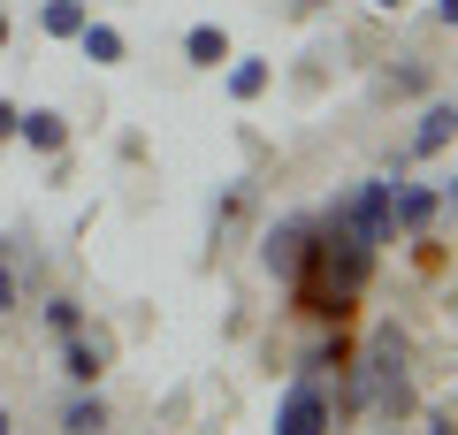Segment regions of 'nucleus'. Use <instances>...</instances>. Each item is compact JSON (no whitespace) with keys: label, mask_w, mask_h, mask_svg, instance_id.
<instances>
[{"label":"nucleus","mask_w":458,"mask_h":435,"mask_svg":"<svg viewBox=\"0 0 458 435\" xmlns=\"http://www.w3.org/2000/svg\"><path fill=\"white\" fill-rule=\"evenodd\" d=\"M267 77H276V69H267L260 54H245V62L229 54V99H260V92H267Z\"/></svg>","instance_id":"nucleus-12"},{"label":"nucleus","mask_w":458,"mask_h":435,"mask_svg":"<svg viewBox=\"0 0 458 435\" xmlns=\"http://www.w3.org/2000/svg\"><path fill=\"white\" fill-rule=\"evenodd\" d=\"M77 47H84V62H92V69H114V62H123V54H131V47H123V31H114V23H92V16H84Z\"/></svg>","instance_id":"nucleus-11"},{"label":"nucleus","mask_w":458,"mask_h":435,"mask_svg":"<svg viewBox=\"0 0 458 435\" xmlns=\"http://www.w3.org/2000/svg\"><path fill=\"white\" fill-rule=\"evenodd\" d=\"M390 84H397V92H420V84H428V69L405 54V69H390Z\"/></svg>","instance_id":"nucleus-16"},{"label":"nucleus","mask_w":458,"mask_h":435,"mask_svg":"<svg viewBox=\"0 0 458 435\" xmlns=\"http://www.w3.org/2000/svg\"><path fill=\"white\" fill-rule=\"evenodd\" d=\"M367 275H375V244L344 237V229L328 222V229L306 237V252H298V268H291V306L313 313V321H344V313L360 306Z\"/></svg>","instance_id":"nucleus-1"},{"label":"nucleus","mask_w":458,"mask_h":435,"mask_svg":"<svg viewBox=\"0 0 458 435\" xmlns=\"http://www.w3.org/2000/svg\"><path fill=\"white\" fill-rule=\"evenodd\" d=\"M451 145H458V99H428L420 123H412V138H405V153H397V168L428 161V153H451Z\"/></svg>","instance_id":"nucleus-5"},{"label":"nucleus","mask_w":458,"mask_h":435,"mask_svg":"<svg viewBox=\"0 0 458 435\" xmlns=\"http://www.w3.org/2000/svg\"><path fill=\"white\" fill-rule=\"evenodd\" d=\"M62 428H69V435H107V405H99L92 389H77L69 413H62Z\"/></svg>","instance_id":"nucleus-14"},{"label":"nucleus","mask_w":458,"mask_h":435,"mask_svg":"<svg viewBox=\"0 0 458 435\" xmlns=\"http://www.w3.org/2000/svg\"><path fill=\"white\" fill-rule=\"evenodd\" d=\"M183 62L191 69H222L229 62V31L222 23H191V31H183Z\"/></svg>","instance_id":"nucleus-10"},{"label":"nucleus","mask_w":458,"mask_h":435,"mask_svg":"<svg viewBox=\"0 0 458 435\" xmlns=\"http://www.w3.org/2000/svg\"><path fill=\"white\" fill-rule=\"evenodd\" d=\"M328 420H336V405H328L321 374H298V382L283 389V413H276V435H328Z\"/></svg>","instance_id":"nucleus-4"},{"label":"nucleus","mask_w":458,"mask_h":435,"mask_svg":"<svg viewBox=\"0 0 458 435\" xmlns=\"http://www.w3.org/2000/svg\"><path fill=\"white\" fill-rule=\"evenodd\" d=\"M298 8H321V0H298Z\"/></svg>","instance_id":"nucleus-24"},{"label":"nucleus","mask_w":458,"mask_h":435,"mask_svg":"<svg viewBox=\"0 0 458 435\" xmlns=\"http://www.w3.org/2000/svg\"><path fill=\"white\" fill-rule=\"evenodd\" d=\"M360 405L367 413H382V420H397L412 405V389H405V352H397V337H382L375 352L360 359Z\"/></svg>","instance_id":"nucleus-2"},{"label":"nucleus","mask_w":458,"mask_h":435,"mask_svg":"<svg viewBox=\"0 0 458 435\" xmlns=\"http://www.w3.org/2000/svg\"><path fill=\"white\" fill-rule=\"evenodd\" d=\"M306 237H313V222H276L267 229V268L291 283V268H298V252H306Z\"/></svg>","instance_id":"nucleus-9"},{"label":"nucleus","mask_w":458,"mask_h":435,"mask_svg":"<svg viewBox=\"0 0 458 435\" xmlns=\"http://www.w3.org/2000/svg\"><path fill=\"white\" fill-rule=\"evenodd\" d=\"M0 435H16V420H8V413H0Z\"/></svg>","instance_id":"nucleus-22"},{"label":"nucleus","mask_w":458,"mask_h":435,"mask_svg":"<svg viewBox=\"0 0 458 435\" xmlns=\"http://www.w3.org/2000/svg\"><path fill=\"white\" fill-rule=\"evenodd\" d=\"M436 23H451V31H458V0H436Z\"/></svg>","instance_id":"nucleus-19"},{"label":"nucleus","mask_w":458,"mask_h":435,"mask_svg":"<svg viewBox=\"0 0 458 435\" xmlns=\"http://www.w3.org/2000/svg\"><path fill=\"white\" fill-rule=\"evenodd\" d=\"M16 138L31 145V153H62L69 145V115L62 107H16Z\"/></svg>","instance_id":"nucleus-8"},{"label":"nucleus","mask_w":458,"mask_h":435,"mask_svg":"<svg viewBox=\"0 0 458 435\" xmlns=\"http://www.w3.org/2000/svg\"><path fill=\"white\" fill-rule=\"evenodd\" d=\"M0 47H8V16H0Z\"/></svg>","instance_id":"nucleus-23"},{"label":"nucleus","mask_w":458,"mask_h":435,"mask_svg":"<svg viewBox=\"0 0 458 435\" xmlns=\"http://www.w3.org/2000/svg\"><path fill=\"white\" fill-rule=\"evenodd\" d=\"M16 298H23V283H16L8 268H0V313H16Z\"/></svg>","instance_id":"nucleus-17"},{"label":"nucleus","mask_w":458,"mask_h":435,"mask_svg":"<svg viewBox=\"0 0 458 435\" xmlns=\"http://www.w3.org/2000/svg\"><path fill=\"white\" fill-rule=\"evenodd\" d=\"M375 8H382V16H397V8H405V0H375Z\"/></svg>","instance_id":"nucleus-20"},{"label":"nucleus","mask_w":458,"mask_h":435,"mask_svg":"<svg viewBox=\"0 0 458 435\" xmlns=\"http://www.w3.org/2000/svg\"><path fill=\"white\" fill-rule=\"evenodd\" d=\"M47 328H54V337H77V328H84V306H77V298H47Z\"/></svg>","instance_id":"nucleus-15"},{"label":"nucleus","mask_w":458,"mask_h":435,"mask_svg":"<svg viewBox=\"0 0 458 435\" xmlns=\"http://www.w3.org/2000/svg\"><path fill=\"white\" fill-rule=\"evenodd\" d=\"M107 337H84V328H77V337H62V374H69V382H77V389H92L99 382V374H107Z\"/></svg>","instance_id":"nucleus-7"},{"label":"nucleus","mask_w":458,"mask_h":435,"mask_svg":"<svg viewBox=\"0 0 458 435\" xmlns=\"http://www.w3.org/2000/svg\"><path fill=\"white\" fill-rule=\"evenodd\" d=\"M443 199H458V168H451V183H443Z\"/></svg>","instance_id":"nucleus-21"},{"label":"nucleus","mask_w":458,"mask_h":435,"mask_svg":"<svg viewBox=\"0 0 458 435\" xmlns=\"http://www.w3.org/2000/svg\"><path fill=\"white\" fill-rule=\"evenodd\" d=\"M84 16H92L84 0H47V8H38V31H47V38H77Z\"/></svg>","instance_id":"nucleus-13"},{"label":"nucleus","mask_w":458,"mask_h":435,"mask_svg":"<svg viewBox=\"0 0 458 435\" xmlns=\"http://www.w3.org/2000/svg\"><path fill=\"white\" fill-rule=\"evenodd\" d=\"M0 138H16V99H0Z\"/></svg>","instance_id":"nucleus-18"},{"label":"nucleus","mask_w":458,"mask_h":435,"mask_svg":"<svg viewBox=\"0 0 458 435\" xmlns=\"http://www.w3.org/2000/svg\"><path fill=\"white\" fill-rule=\"evenodd\" d=\"M328 222H336L344 237H360V244H390V183H382V176L352 183V192L328 207Z\"/></svg>","instance_id":"nucleus-3"},{"label":"nucleus","mask_w":458,"mask_h":435,"mask_svg":"<svg viewBox=\"0 0 458 435\" xmlns=\"http://www.w3.org/2000/svg\"><path fill=\"white\" fill-rule=\"evenodd\" d=\"M443 214V192H428V183H390V229H412V237H428Z\"/></svg>","instance_id":"nucleus-6"}]
</instances>
